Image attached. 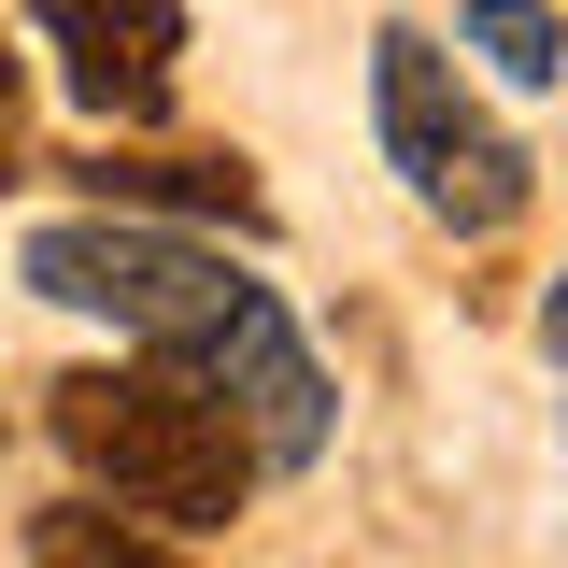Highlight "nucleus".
<instances>
[{"label": "nucleus", "instance_id": "obj_8", "mask_svg": "<svg viewBox=\"0 0 568 568\" xmlns=\"http://www.w3.org/2000/svg\"><path fill=\"white\" fill-rule=\"evenodd\" d=\"M469 43H484L511 85H555V71H568V29L540 14V0H469Z\"/></svg>", "mask_w": 568, "mask_h": 568}, {"label": "nucleus", "instance_id": "obj_5", "mask_svg": "<svg viewBox=\"0 0 568 568\" xmlns=\"http://www.w3.org/2000/svg\"><path fill=\"white\" fill-rule=\"evenodd\" d=\"M29 29H43L58 85H71L114 142L156 129L171 85H185V0H29Z\"/></svg>", "mask_w": 568, "mask_h": 568}, {"label": "nucleus", "instance_id": "obj_7", "mask_svg": "<svg viewBox=\"0 0 568 568\" xmlns=\"http://www.w3.org/2000/svg\"><path fill=\"white\" fill-rule=\"evenodd\" d=\"M29 568H171V540L129 526L114 497H58V511H29Z\"/></svg>", "mask_w": 568, "mask_h": 568}, {"label": "nucleus", "instance_id": "obj_9", "mask_svg": "<svg viewBox=\"0 0 568 568\" xmlns=\"http://www.w3.org/2000/svg\"><path fill=\"white\" fill-rule=\"evenodd\" d=\"M540 342H555V369H568V271H555V298H540Z\"/></svg>", "mask_w": 568, "mask_h": 568}, {"label": "nucleus", "instance_id": "obj_4", "mask_svg": "<svg viewBox=\"0 0 568 568\" xmlns=\"http://www.w3.org/2000/svg\"><path fill=\"white\" fill-rule=\"evenodd\" d=\"M171 369H200L213 398L242 413L256 469H313V455H327V426H342V384L313 369V342L284 327V298H271V284H256V298H242V313H227L200 355H171Z\"/></svg>", "mask_w": 568, "mask_h": 568}, {"label": "nucleus", "instance_id": "obj_2", "mask_svg": "<svg viewBox=\"0 0 568 568\" xmlns=\"http://www.w3.org/2000/svg\"><path fill=\"white\" fill-rule=\"evenodd\" d=\"M14 271L43 284L58 313H114L142 355H200L213 327L256 298L200 227H156V213H58V227H29Z\"/></svg>", "mask_w": 568, "mask_h": 568}, {"label": "nucleus", "instance_id": "obj_3", "mask_svg": "<svg viewBox=\"0 0 568 568\" xmlns=\"http://www.w3.org/2000/svg\"><path fill=\"white\" fill-rule=\"evenodd\" d=\"M369 114H384V156L413 171V200L440 213V227H469V242H497L511 213H526V142L484 129L469 114V85H455V58L426 43V29H384L369 43Z\"/></svg>", "mask_w": 568, "mask_h": 568}, {"label": "nucleus", "instance_id": "obj_10", "mask_svg": "<svg viewBox=\"0 0 568 568\" xmlns=\"http://www.w3.org/2000/svg\"><path fill=\"white\" fill-rule=\"evenodd\" d=\"M0 185H14V100H0Z\"/></svg>", "mask_w": 568, "mask_h": 568}, {"label": "nucleus", "instance_id": "obj_1", "mask_svg": "<svg viewBox=\"0 0 568 568\" xmlns=\"http://www.w3.org/2000/svg\"><path fill=\"white\" fill-rule=\"evenodd\" d=\"M43 426H58L71 469H85V497H114V511L156 526V540H213V526L256 497V440H242V413L213 398L200 369H171V355L58 369V384H43Z\"/></svg>", "mask_w": 568, "mask_h": 568}, {"label": "nucleus", "instance_id": "obj_6", "mask_svg": "<svg viewBox=\"0 0 568 568\" xmlns=\"http://www.w3.org/2000/svg\"><path fill=\"white\" fill-rule=\"evenodd\" d=\"M71 185L100 213H156V227H227V242H271V185L242 156H71Z\"/></svg>", "mask_w": 568, "mask_h": 568}]
</instances>
